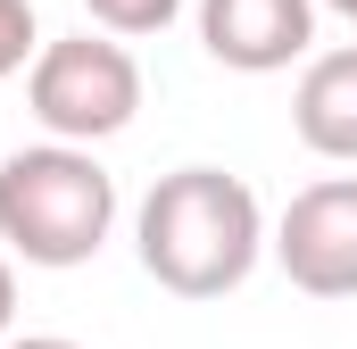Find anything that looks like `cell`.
I'll list each match as a JSON object with an SVG mask.
<instances>
[{"mask_svg": "<svg viewBox=\"0 0 357 349\" xmlns=\"http://www.w3.org/2000/svg\"><path fill=\"white\" fill-rule=\"evenodd\" d=\"M133 250H142V274L158 291L225 299L250 283V266L266 250V208L225 167H175L150 183V200L133 216Z\"/></svg>", "mask_w": 357, "mask_h": 349, "instance_id": "1", "label": "cell"}, {"mask_svg": "<svg viewBox=\"0 0 357 349\" xmlns=\"http://www.w3.org/2000/svg\"><path fill=\"white\" fill-rule=\"evenodd\" d=\"M116 225V183L75 142H33L0 158V242L25 266H84Z\"/></svg>", "mask_w": 357, "mask_h": 349, "instance_id": "2", "label": "cell"}, {"mask_svg": "<svg viewBox=\"0 0 357 349\" xmlns=\"http://www.w3.org/2000/svg\"><path fill=\"white\" fill-rule=\"evenodd\" d=\"M25 108L42 117L50 142H108L142 117V67L116 34H67V42H42V59L25 67Z\"/></svg>", "mask_w": 357, "mask_h": 349, "instance_id": "3", "label": "cell"}, {"mask_svg": "<svg viewBox=\"0 0 357 349\" xmlns=\"http://www.w3.org/2000/svg\"><path fill=\"white\" fill-rule=\"evenodd\" d=\"M266 250L291 274V291L357 299V174H324L307 191H291V208H282Z\"/></svg>", "mask_w": 357, "mask_h": 349, "instance_id": "4", "label": "cell"}, {"mask_svg": "<svg viewBox=\"0 0 357 349\" xmlns=\"http://www.w3.org/2000/svg\"><path fill=\"white\" fill-rule=\"evenodd\" d=\"M316 42V0H199V50L233 75H282Z\"/></svg>", "mask_w": 357, "mask_h": 349, "instance_id": "5", "label": "cell"}, {"mask_svg": "<svg viewBox=\"0 0 357 349\" xmlns=\"http://www.w3.org/2000/svg\"><path fill=\"white\" fill-rule=\"evenodd\" d=\"M291 125H299V142H307L316 158L357 167V42L307 59V75L291 91Z\"/></svg>", "mask_w": 357, "mask_h": 349, "instance_id": "6", "label": "cell"}, {"mask_svg": "<svg viewBox=\"0 0 357 349\" xmlns=\"http://www.w3.org/2000/svg\"><path fill=\"white\" fill-rule=\"evenodd\" d=\"M91 25L100 34H116V42H142V34H167L183 17V0H84Z\"/></svg>", "mask_w": 357, "mask_h": 349, "instance_id": "7", "label": "cell"}, {"mask_svg": "<svg viewBox=\"0 0 357 349\" xmlns=\"http://www.w3.org/2000/svg\"><path fill=\"white\" fill-rule=\"evenodd\" d=\"M42 59V34H33V0H0V84L17 75V67H33Z\"/></svg>", "mask_w": 357, "mask_h": 349, "instance_id": "8", "label": "cell"}, {"mask_svg": "<svg viewBox=\"0 0 357 349\" xmlns=\"http://www.w3.org/2000/svg\"><path fill=\"white\" fill-rule=\"evenodd\" d=\"M8 325H17V274H8V258H0V341H8Z\"/></svg>", "mask_w": 357, "mask_h": 349, "instance_id": "9", "label": "cell"}, {"mask_svg": "<svg viewBox=\"0 0 357 349\" xmlns=\"http://www.w3.org/2000/svg\"><path fill=\"white\" fill-rule=\"evenodd\" d=\"M0 349H84V341H67V333H25V341H0Z\"/></svg>", "mask_w": 357, "mask_h": 349, "instance_id": "10", "label": "cell"}, {"mask_svg": "<svg viewBox=\"0 0 357 349\" xmlns=\"http://www.w3.org/2000/svg\"><path fill=\"white\" fill-rule=\"evenodd\" d=\"M324 8H341V17H349V25H357V0H324Z\"/></svg>", "mask_w": 357, "mask_h": 349, "instance_id": "11", "label": "cell"}]
</instances>
